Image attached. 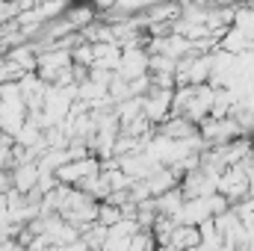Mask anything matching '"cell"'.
<instances>
[{
	"label": "cell",
	"instance_id": "1",
	"mask_svg": "<svg viewBox=\"0 0 254 251\" xmlns=\"http://www.w3.org/2000/svg\"><path fill=\"white\" fill-rule=\"evenodd\" d=\"M198 136L204 139V145H228V142H234V139H240L246 133L228 116V119H204L198 125Z\"/></svg>",
	"mask_w": 254,
	"mask_h": 251
},
{
	"label": "cell",
	"instance_id": "2",
	"mask_svg": "<svg viewBox=\"0 0 254 251\" xmlns=\"http://www.w3.org/2000/svg\"><path fill=\"white\" fill-rule=\"evenodd\" d=\"M216 192L225 195L231 204L249 198V169H243V166H228V169L219 175V181H216Z\"/></svg>",
	"mask_w": 254,
	"mask_h": 251
},
{
	"label": "cell",
	"instance_id": "3",
	"mask_svg": "<svg viewBox=\"0 0 254 251\" xmlns=\"http://www.w3.org/2000/svg\"><path fill=\"white\" fill-rule=\"evenodd\" d=\"M172 92L175 89H151L145 98H142V116L151 122V125H163L169 116H172Z\"/></svg>",
	"mask_w": 254,
	"mask_h": 251
},
{
	"label": "cell",
	"instance_id": "4",
	"mask_svg": "<svg viewBox=\"0 0 254 251\" xmlns=\"http://www.w3.org/2000/svg\"><path fill=\"white\" fill-rule=\"evenodd\" d=\"M213 98H216V86L204 83V86H192V98L184 110V119H190L192 125L198 127L204 119H210V110H213Z\"/></svg>",
	"mask_w": 254,
	"mask_h": 251
},
{
	"label": "cell",
	"instance_id": "5",
	"mask_svg": "<svg viewBox=\"0 0 254 251\" xmlns=\"http://www.w3.org/2000/svg\"><path fill=\"white\" fill-rule=\"evenodd\" d=\"M116 74L127 83L148 74V51L145 48H122V63L116 68Z\"/></svg>",
	"mask_w": 254,
	"mask_h": 251
},
{
	"label": "cell",
	"instance_id": "6",
	"mask_svg": "<svg viewBox=\"0 0 254 251\" xmlns=\"http://www.w3.org/2000/svg\"><path fill=\"white\" fill-rule=\"evenodd\" d=\"M181 178H184V172H181L178 166H160L157 172H151V178L145 181V187L151 192V198H157V195H163V192H169V189L178 187Z\"/></svg>",
	"mask_w": 254,
	"mask_h": 251
},
{
	"label": "cell",
	"instance_id": "7",
	"mask_svg": "<svg viewBox=\"0 0 254 251\" xmlns=\"http://www.w3.org/2000/svg\"><path fill=\"white\" fill-rule=\"evenodd\" d=\"M213 219L210 216V207H207V198H187L184 207H181V216H178V225H192L198 228L201 222Z\"/></svg>",
	"mask_w": 254,
	"mask_h": 251
},
{
	"label": "cell",
	"instance_id": "8",
	"mask_svg": "<svg viewBox=\"0 0 254 251\" xmlns=\"http://www.w3.org/2000/svg\"><path fill=\"white\" fill-rule=\"evenodd\" d=\"M157 133L166 136V139H172V142H178V139H190V136H195L198 127L192 125L190 119H184V116H169L163 125H157Z\"/></svg>",
	"mask_w": 254,
	"mask_h": 251
},
{
	"label": "cell",
	"instance_id": "9",
	"mask_svg": "<svg viewBox=\"0 0 254 251\" xmlns=\"http://www.w3.org/2000/svg\"><path fill=\"white\" fill-rule=\"evenodd\" d=\"M9 181H12V189H18V192H33L36 184H39V166L36 163H18L15 169H12V175H9Z\"/></svg>",
	"mask_w": 254,
	"mask_h": 251
},
{
	"label": "cell",
	"instance_id": "10",
	"mask_svg": "<svg viewBox=\"0 0 254 251\" xmlns=\"http://www.w3.org/2000/svg\"><path fill=\"white\" fill-rule=\"evenodd\" d=\"M184 201H187V198H184V192H181L178 187L154 198V204H157V213H160V216H166V219H172L175 225H178V216H181V207H184Z\"/></svg>",
	"mask_w": 254,
	"mask_h": 251
},
{
	"label": "cell",
	"instance_id": "11",
	"mask_svg": "<svg viewBox=\"0 0 254 251\" xmlns=\"http://www.w3.org/2000/svg\"><path fill=\"white\" fill-rule=\"evenodd\" d=\"M198 243H201V237H198V228H192V225H175L169 234V249L175 251H195Z\"/></svg>",
	"mask_w": 254,
	"mask_h": 251
},
{
	"label": "cell",
	"instance_id": "12",
	"mask_svg": "<svg viewBox=\"0 0 254 251\" xmlns=\"http://www.w3.org/2000/svg\"><path fill=\"white\" fill-rule=\"evenodd\" d=\"M95 48V65L92 68H104V71H116L122 63V48L113 42V45H92Z\"/></svg>",
	"mask_w": 254,
	"mask_h": 251
},
{
	"label": "cell",
	"instance_id": "13",
	"mask_svg": "<svg viewBox=\"0 0 254 251\" xmlns=\"http://www.w3.org/2000/svg\"><path fill=\"white\" fill-rule=\"evenodd\" d=\"M63 18L71 24V30L77 33V30H86V27L95 21V9H92V6H71Z\"/></svg>",
	"mask_w": 254,
	"mask_h": 251
},
{
	"label": "cell",
	"instance_id": "14",
	"mask_svg": "<svg viewBox=\"0 0 254 251\" xmlns=\"http://www.w3.org/2000/svg\"><path fill=\"white\" fill-rule=\"evenodd\" d=\"M234 27H240V30H246V33H252L254 36V6H234Z\"/></svg>",
	"mask_w": 254,
	"mask_h": 251
},
{
	"label": "cell",
	"instance_id": "15",
	"mask_svg": "<svg viewBox=\"0 0 254 251\" xmlns=\"http://www.w3.org/2000/svg\"><path fill=\"white\" fill-rule=\"evenodd\" d=\"M116 222H122V207H113L107 201H98V225L113 228Z\"/></svg>",
	"mask_w": 254,
	"mask_h": 251
},
{
	"label": "cell",
	"instance_id": "16",
	"mask_svg": "<svg viewBox=\"0 0 254 251\" xmlns=\"http://www.w3.org/2000/svg\"><path fill=\"white\" fill-rule=\"evenodd\" d=\"M71 65H83V68H92L95 65V48L89 42H80L74 51H71Z\"/></svg>",
	"mask_w": 254,
	"mask_h": 251
},
{
	"label": "cell",
	"instance_id": "17",
	"mask_svg": "<svg viewBox=\"0 0 254 251\" xmlns=\"http://www.w3.org/2000/svg\"><path fill=\"white\" fill-rule=\"evenodd\" d=\"M237 225H240V219L234 216V210H225V213L213 216V228H216V231L222 234V240H225V237H228V234H231V231H234Z\"/></svg>",
	"mask_w": 254,
	"mask_h": 251
},
{
	"label": "cell",
	"instance_id": "18",
	"mask_svg": "<svg viewBox=\"0 0 254 251\" xmlns=\"http://www.w3.org/2000/svg\"><path fill=\"white\" fill-rule=\"evenodd\" d=\"M142 228L136 225V219H122V222H116L113 228H110V237H119V240H130V237H136Z\"/></svg>",
	"mask_w": 254,
	"mask_h": 251
},
{
	"label": "cell",
	"instance_id": "19",
	"mask_svg": "<svg viewBox=\"0 0 254 251\" xmlns=\"http://www.w3.org/2000/svg\"><path fill=\"white\" fill-rule=\"evenodd\" d=\"M207 207H210V216H219V213L231 210V201L225 195H219V192H210L207 195Z\"/></svg>",
	"mask_w": 254,
	"mask_h": 251
},
{
	"label": "cell",
	"instance_id": "20",
	"mask_svg": "<svg viewBox=\"0 0 254 251\" xmlns=\"http://www.w3.org/2000/svg\"><path fill=\"white\" fill-rule=\"evenodd\" d=\"M210 6H237V0H207Z\"/></svg>",
	"mask_w": 254,
	"mask_h": 251
},
{
	"label": "cell",
	"instance_id": "21",
	"mask_svg": "<svg viewBox=\"0 0 254 251\" xmlns=\"http://www.w3.org/2000/svg\"><path fill=\"white\" fill-rule=\"evenodd\" d=\"M9 251H30V249H27V246H18V243H12V249H9Z\"/></svg>",
	"mask_w": 254,
	"mask_h": 251
},
{
	"label": "cell",
	"instance_id": "22",
	"mask_svg": "<svg viewBox=\"0 0 254 251\" xmlns=\"http://www.w3.org/2000/svg\"><path fill=\"white\" fill-rule=\"evenodd\" d=\"M243 251H254V246H246V249H243Z\"/></svg>",
	"mask_w": 254,
	"mask_h": 251
}]
</instances>
